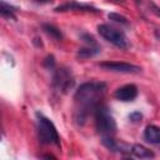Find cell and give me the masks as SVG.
Listing matches in <instances>:
<instances>
[{
  "label": "cell",
  "mask_w": 160,
  "mask_h": 160,
  "mask_svg": "<svg viewBox=\"0 0 160 160\" xmlns=\"http://www.w3.org/2000/svg\"><path fill=\"white\" fill-rule=\"evenodd\" d=\"M106 91V84L102 81H88L81 84L75 91L74 100L76 104L75 120L82 125L90 114H94L95 109L100 105Z\"/></svg>",
  "instance_id": "cell-1"
},
{
  "label": "cell",
  "mask_w": 160,
  "mask_h": 160,
  "mask_svg": "<svg viewBox=\"0 0 160 160\" xmlns=\"http://www.w3.org/2000/svg\"><path fill=\"white\" fill-rule=\"evenodd\" d=\"M94 118L95 128L101 136H112L116 132V122L108 106L100 104L94 111Z\"/></svg>",
  "instance_id": "cell-2"
},
{
  "label": "cell",
  "mask_w": 160,
  "mask_h": 160,
  "mask_svg": "<svg viewBox=\"0 0 160 160\" xmlns=\"http://www.w3.org/2000/svg\"><path fill=\"white\" fill-rule=\"evenodd\" d=\"M36 124H38V134L39 139L42 144H54L60 146V136L52 121L44 116L41 112H36Z\"/></svg>",
  "instance_id": "cell-3"
},
{
  "label": "cell",
  "mask_w": 160,
  "mask_h": 160,
  "mask_svg": "<svg viewBox=\"0 0 160 160\" xmlns=\"http://www.w3.org/2000/svg\"><path fill=\"white\" fill-rule=\"evenodd\" d=\"M98 31H99L100 36H102L106 41L111 42L112 45H115L122 50H126L130 48L129 39L121 30H119L114 26H110L108 24H100V25H98Z\"/></svg>",
  "instance_id": "cell-4"
},
{
  "label": "cell",
  "mask_w": 160,
  "mask_h": 160,
  "mask_svg": "<svg viewBox=\"0 0 160 160\" xmlns=\"http://www.w3.org/2000/svg\"><path fill=\"white\" fill-rule=\"evenodd\" d=\"M52 85L61 92H68L75 85V79L71 71L66 68L56 69L52 74Z\"/></svg>",
  "instance_id": "cell-5"
},
{
  "label": "cell",
  "mask_w": 160,
  "mask_h": 160,
  "mask_svg": "<svg viewBox=\"0 0 160 160\" xmlns=\"http://www.w3.org/2000/svg\"><path fill=\"white\" fill-rule=\"evenodd\" d=\"M99 66L105 70L116 71V72H139L141 70L140 66L124 61H102L99 64Z\"/></svg>",
  "instance_id": "cell-6"
},
{
  "label": "cell",
  "mask_w": 160,
  "mask_h": 160,
  "mask_svg": "<svg viewBox=\"0 0 160 160\" xmlns=\"http://www.w3.org/2000/svg\"><path fill=\"white\" fill-rule=\"evenodd\" d=\"M70 10H76V11H90V12H100L99 9L91 6V5H88V4H80L78 1H69V2H65L62 5H59L55 8V11L58 12H62V11H70Z\"/></svg>",
  "instance_id": "cell-7"
},
{
  "label": "cell",
  "mask_w": 160,
  "mask_h": 160,
  "mask_svg": "<svg viewBox=\"0 0 160 160\" xmlns=\"http://www.w3.org/2000/svg\"><path fill=\"white\" fill-rule=\"evenodd\" d=\"M114 96L120 101H125V102L126 101H132L138 96V88L134 84H126V85L119 88L115 91Z\"/></svg>",
  "instance_id": "cell-8"
},
{
  "label": "cell",
  "mask_w": 160,
  "mask_h": 160,
  "mask_svg": "<svg viewBox=\"0 0 160 160\" xmlns=\"http://www.w3.org/2000/svg\"><path fill=\"white\" fill-rule=\"evenodd\" d=\"M144 139L154 145H160V128L156 125H148L144 130Z\"/></svg>",
  "instance_id": "cell-9"
},
{
  "label": "cell",
  "mask_w": 160,
  "mask_h": 160,
  "mask_svg": "<svg viewBox=\"0 0 160 160\" xmlns=\"http://www.w3.org/2000/svg\"><path fill=\"white\" fill-rule=\"evenodd\" d=\"M130 154L135 158H139V159H151V158L155 156V154L150 149H148V148H145L144 145H140V144L132 145Z\"/></svg>",
  "instance_id": "cell-10"
},
{
  "label": "cell",
  "mask_w": 160,
  "mask_h": 160,
  "mask_svg": "<svg viewBox=\"0 0 160 160\" xmlns=\"http://www.w3.org/2000/svg\"><path fill=\"white\" fill-rule=\"evenodd\" d=\"M100 52V48L99 45L98 46H88V48H82V49H79L78 51V58L80 59H88V58H92L95 56L96 54Z\"/></svg>",
  "instance_id": "cell-11"
},
{
  "label": "cell",
  "mask_w": 160,
  "mask_h": 160,
  "mask_svg": "<svg viewBox=\"0 0 160 160\" xmlns=\"http://www.w3.org/2000/svg\"><path fill=\"white\" fill-rule=\"evenodd\" d=\"M101 142L106 149H109V150H111L114 152H116V151L120 152L121 144H119L112 136H101Z\"/></svg>",
  "instance_id": "cell-12"
},
{
  "label": "cell",
  "mask_w": 160,
  "mask_h": 160,
  "mask_svg": "<svg viewBox=\"0 0 160 160\" xmlns=\"http://www.w3.org/2000/svg\"><path fill=\"white\" fill-rule=\"evenodd\" d=\"M15 11H16V9L12 5H10V4L5 2L4 0H1V2H0V12H1V15L4 18H9V19H14L15 20L16 19Z\"/></svg>",
  "instance_id": "cell-13"
},
{
  "label": "cell",
  "mask_w": 160,
  "mask_h": 160,
  "mask_svg": "<svg viewBox=\"0 0 160 160\" xmlns=\"http://www.w3.org/2000/svg\"><path fill=\"white\" fill-rule=\"evenodd\" d=\"M42 30H44L50 38H52V39H55V40H58V41H60V40L62 39L61 31H60L56 26H54V25H51V24H44V25H42Z\"/></svg>",
  "instance_id": "cell-14"
},
{
  "label": "cell",
  "mask_w": 160,
  "mask_h": 160,
  "mask_svg": "<svg viewBox=\"0 0 160 160\" xmlns=\"http://www.w3.org/2000/svg\"><path fill=\"white\" fill-rule=\"evenodd\" d=\"M108 18H109L110 20H112V21H115V22H119V24H122V25H128V24H129L128 19H126L125 16H122V15H120V14H116V12H110V14L108 15Z\"/></svg>",
  "instance_id": "cell-15"
},
{
  "label": "cell",
  "mask_w": 160,
  "mask_h": 160,
  "mask_svg": "<svg viewBox=\"0 0 160 160\" xmlns=\"http://www.w3.org/2000/svg\"><path fill=\"white\" fill-rule=\"evenodd\" d=\"M42 65H44L46 69H52V68L55 66V58H54V55H48V56L44 59Z\"/></svg>",
  "instance_id": "cell-16"
},
{
  "label": "cell",
  "mask_w": 160,
  "mask_h": 160,
  "mask_svg": "<svg viewBox=\"0 0 160 160\" xmlns=\"http://www.w3.org/2000/svg\"><path fill=\"white\" fill-rule=\"evenodd\" d=\"M129 119L132 121V122H139L141 119H142V114L140 111H134L129 115Z\"/></svg>",
  "instance_id": "cell-17"
},
{
  "label": "cell",
  "mask_w": 160,
  "mask_h": 160,
  "mask_svg": "<svg viewBox=\"0 0 160 160\" xmlns=\"http://www.w3.org/2000/svg\"><path fill=\"white\" fill-rule=\"evenodd\" d=\"M149 6H150L151 12H154L156 16H159V18H160V8H159L155 2H152V1H150V2H149Z\"/></svg>",
  "instance_id": "cell-18"
},
{
  "label": "cell",
  "mask_w": 160,
  "mask_h": 160,
  "mask_svg": "<svg viewBox=\"0 0 160 160\" xmlns=\"http://www.w3.org/2000/svg\"><path fill=\"white\" fill-rule=\"evenodd\" d=\"M109 1H112V2H116V4H124L125 0H109Z\"/></svg>",
  "instance_id": "cell-19"
},
{
  "label": "cell",
  "mask_w": 160,
  "mask_h": 160,
  "mask_svg": "<svg viewBox=\"0 0 160 160\" xmlns=\"http://www.w3.org/2000/svg\"><path fill=\"white\" fill-rule=\"evenodd\" d=\"M35 1H38V2H48L49 0H35Z\"/></svg>",
  "instance_id": "cell-20"
},
{
  "label": "cell",
  "mask_w": 160,
  "mask_h": 160,
  "mask_svg": "<svg viewBox=\"0 0 160 160\" xmlns=\"http://www.w3.org/2000/svg\"><path fill=\"white\" fill-rule=\"evenodd\" d=\"M134 1H135L136 4H139V2H141V0H134Z\"/></svg>",
  "instance_id": "cell-21"
}]
</instances>
